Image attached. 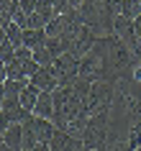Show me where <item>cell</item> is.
<instances>
[{"label": "cell", "instance_id": "5", "mask_svg": "<svg viewBox=\"0 0 141 151\" xmlns=\"http://www.w3.org/2000/svg\"><path fill=\"white\" fill-rule=\"evenodd\" d=\"M54 95L51 92H41L39 95V103H36V108H33V115H39V118H54Z\"/></svg>", "mask_w": 141, "mask_h": 151}, {"label": "cell", "instance_id": "16", "mask_svg": "<svg viewBox=\"0 0 141 151\" xmlns=\"http://www.w3.org/2000/svg\"><path fill=\"white\" fill-rule=\"evenodd\" d=\"M21 151H26V149H21Z\"/></svg>", "mask_w": 141, "mask_h": 151}, {"label": "cell", "instance_id": "8", "mask_svg": "<svg viewBox=\"0 0 141 151\" xmlns=\"http://www.w3.org/2000/svg\"><path fill=\"white\" fill-rule=\"evenodd\" d=\"M3 39L10 41V44H13L16 49H18V46H23V28H21L18 23L5 26V28H3Z\"/></svg>", "mask_w": 141, "mask_h": 151}, {"label": "cell", "instance_id": "10", "mask_svg": "<svg viewBox=\"0 0 141 151\" xmlns=\"http://www.w3.org/2000/svg\"><path fill=\"white\" fill-rule=\"evenodd\" d=\"M121 16L136 21V18L141 16V0H123V3H121Z\"/></svg>", "mask_w": 141, "mask_h": 151}, {"label": "cell", "instance_id": "13", "mask_svg": "<svg viewBox=\"0 0 141 151\" xmlns=\"http://www.w3.org/2000/svg\"><path fill=\"white\" fill-rule=\"evenodd\" d=\"M72 5H74V8H80V5H82V0H72Z\"/></svg>", "mask_w": 141, "mask_h": 151}, {"label": "cell", "instance_id": "7", "mask_svg": "<svg viewBox=\"0 0 141 151\" xmlns=\"http://www.w3.org/2000/svg\"><path fill=\"white\" fill-rule=\"evenodd\" d=\"M31 85V80H3V95H16L21 97L23 90Z\"/></svg>", "mask_w": 141, "mask_h": 151}, {"label": "cell", "instance_id": "6", "mask_svg": "<svg viewBox=\"0 0 141 151\" xmlns=\"http://www.w3.org/2000/svg\"><path fill=\"white\" fill-rule=\"evenodd\" d=\"M46 28H28V31H23V46H28L33 51V49H39L46 44Z\"/></svg>", "mask_w": 141, "mask_h": 151}, {"label": "cell", "instance_id": "12", "mask_svg": "<svg viewBox=\"0 0 141 151\" xmlns=\"http://www.w3.org/2000/svg\"><path fill=\"white\" fill-rule=\"evenodd\" d=\"M39 0H21V13H36Z\"/></svg>", "mask_w": 141, "mask_h": 151}, {"label": "cell", "instance_id": "9", "mask_svg": "<svg viewBox=\"0 0 141 151\" xmlns=\"http://www.w3.org/2000/svg\"><path fill=\"white\" fill-rule=\"evenodd\" d=\"M39 95H41V90H39V87H33V85H28V87L23 90L21 103H23V108H26L28 113H33V108H36V103H39Z\"/></svg>", "mask_w": 141, "mask_h": 151}, {"label": "cell", "instance_id": "2", "mask_svg": "<svg viewBox=\"0 0 141 151\" xmlns=\"http://www.w3.org/2000/svg\"><path fill=\"white\" fill-rule=\"evenodd\" d=\"M26 115H28V110L23 108V103H21V97L16 95H3V100H0V128L5 131L8 126H13V123H23Z\"/></svg>", "mask_w": 141, "mask_h": 151}, {"label": "cell", "instance_id": "14", "mask_svg": "<svg viewBox=\"0 0 141 151\" xmlns=\"http://www.w3.org/2000/svg\"><path fill=\"white\" fill-rule=\"evenodd\" d=\"M0 151H16V149H10V146H5V143H3V149Z\"/></svg>", "mask_w": 141, "mask_h": 151}, {"label": "cell", "instance_id": "15", "mask_svg": "<svg viewBox=\"0 0 141 151\" xmlns=\"http://www.w3.org/2000/svg\"><path fill=\"white\" fill-rule=\"evenodd\" d=\"M90 151H98V149H90Z\"/></svg>", "mask_w": 141, "mask_h": 151}, {"label": "cell", "instance_id": "1", "mask_svg": "<svg viewBox=\"0 0 141 151\" xmlns=\"http://www.w3.org/2000/svg\"><path fill=\"white\" fill-rule=\"evenodd\" d=\"M113 97H116V85L108 80H98L93 82V90L90 95L85 97V113L87 115H95V113H103L113 105Z\"/></svg>", "mask_w": 141, "mask_h": 151}, {"label": "cell", "instance_id": "3", "mask_svg": "<svg viewBox=\"0 0 141 151\" xmlns=\"http://www.w3.org/2000/svg\"><path fill=\"white\" fill-rule=\"evenodd\" d=\"M31 85L39 87L41 92H54V90L59 87V77L54 74L51 67H39V72L31 77Z\"/></svg>", "mask_w": 141, "mask_h": 151}, {"label": "cell", "instance_id": "4", "mask_svg": "<svg viewBox=\"0 0 141 151\" xmlns=\"http://www.w3.org/2000/svg\"><path fill=\"white\" fill-rule=\"evenodd\" d=\"M3 143L10 146V149H16V151L23 149V123H13V126L5 128L3 131Z\"/></svg>", "mask_w": 141, "mask_h": 151}, {"label": "cell", "instance_id": "11", "mask_svg": "<svg viewBox=\"0 0 141 151\" xmlns=\"http://www.w3.org/2000/svg\"><path fill=\"white\" fill-rule=\"evenodd\" d=\"M33 59H36V62L41 64V67H51V64H54V59H56V56L51 54V51H49V49H46V44H44V46L33 49Z\"/></svg>", "mask_w": 141, "mask_h": 151}]
</instances>
